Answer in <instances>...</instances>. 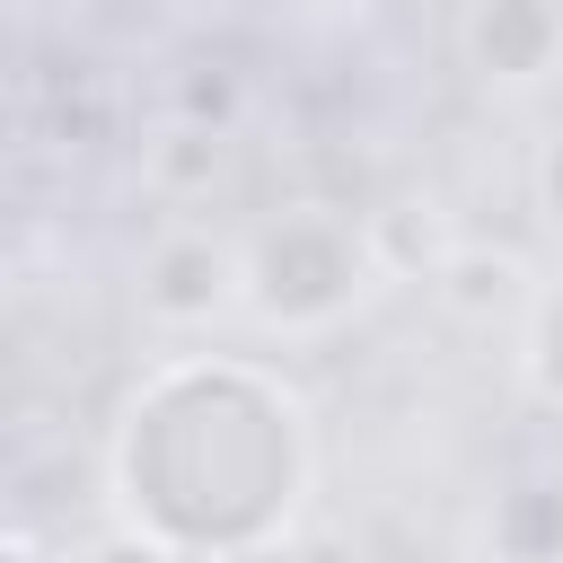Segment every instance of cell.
<instances>
[{
	"instance_id": "cell-4",
	"label": "cell",
	"mask_w": 563,
	"mask_h": 563,
	"mask_svg": "<svg viewBox=\"0 0 563 563\" xmlns=\"http://www.w3.org/2000/svg\"><path fill=\"white\" fill-rule=\"evenodd\" d=\"M466 62L493 88H528L563 62V9L554 0H475L466 9Z\"/></svg>"
},
{
	"instance_id": "cell-9",
	"label": "cell",
	"mask_w": 563,
	"mask_h": 563,
	"mask_svg": "<svg viewBox=\"0 0 563 563\" xmlns=\"http://www.w3.org/2000/svg\"><path fill=\"white\" fill-rule=\"evenodd\" d=\"M229 114H238V88H229L220 70H211V79H202V70H185V79H176V123L229 132Z\"/></svg>"
},
{
	"instance_id": "cell-2",
	"label": "cell",
	"mask_w": 563,
	"mask_h": 563,
	"mask_svg": "<svg viewBox=\"0 0 563 563\" xmlns=\"http://www.w3.org/2000/svg\"><path fill=\"white\" fill-rule=\"evenodd\" d=\"M378 282H387V264H378L369 220H352L334 202L264 211L238 238V308L264 334H290V343L299 334H334Z\"/></svg>"
},
{
	"instance_id": "cell-11",
	"label": "cell",
	"mask_w": 563,
	"mask_h": 563,
	"mask_svg": "<svg viewBox=\"0 0 563 563\" xmlns=\"http://www.w3.org/2000/svg\"><path fill=\"white\" fill-rule=\"evenodd\" d=\"M528 185H537V220H545V238L563 246V123L545 132V150H537V176H528Z\"/></svg>"
},
{
	"instance_id": "cell-6",
	"label": "cell",
	"mask_w": 563,
	"mask_h": 563,
	"mask_svg": "<svg viewBox=\"0 0 563 563\" xmlns=\"http://www.w3.org/2000/svg\"><path fill=\"white\" fill-rule=\"evenodd\" d=\"M431 282H440V299L466 308V317H484V308H528V299H537L528 264H519V255H493V246H449V255L431 264Z\"/></svg>"
},
{
	"instance_id": "cell-8",
	"label": "cell",
	"mask_w": 563,
	"mask_h": 563,
	"mask_svg": "<svg viewBox=\"0 0 563 563\" xmlns=\"http://www.w3.org/2000/svg\"><path fill=\"white\" fill-rule=\"evenodd\" d=\"M229 167V132H202V123H167V141H150V185L167 202H202Z\"/></svg>"
},
{
	"instance_id": "cell-1",
	"label": "cell",
	"mask_w": 563,
	"mask_h": 563,
	"mask_svg": "<svg viewBox=\"0 0 563 563\" xmlns=\"http://www.w3.org/2000/svg\"><path fill=\"white\" fill-rule=\"evenodd\" d=\"M317 484L308 396L255 352H176L106 431V510L185 563H264Z\"/></svg>"
},
{
	"instance_id": "cell-12",
	"label": "cell",
	"mask_w": 563,
	"mask_h": 563,
	"mask_svg": "<svg viewBox=\"0 0 563 563\" xmlns=\"http://www.w3.org/2000/svg\"><path fill=\"white\" fill-rule=\"evenodd\" d=\"M0 563H70V545H44L35 528H9L0 537Z\"/></svg>"
},
{
	"instance_id": "cell-3",
	"label": "cell",
	"mask_w": 563,
	"mask_h": 563,
	"mask_svg": "<svg viewBox=\"0 0 563 563\" xmlns=\"http://www.w3.org/2000/svg\"><path fill=\"white\" fill-rule=\"evenodd\" d=\"M141 317L167 325V334H202L238 308V238H220L211 220H167L150 246H141Z\"/></svg>"
},
{
	"instance_id": "cell-5",
	"label": "cell",
	"mask_w": 563,
	"mask_h": 563,
	"mask_svg": "<svg viewBox=\"0 0 563 563\" xmlns=\"http://www.w3.org/2000/svg\"><path fill=\"white\" fill-rule=\"evenodd\" d=\"M493 563H563V475H519L493 493L484 519Z\"/></svg>"
},
{
	"instance_id": "cell-7",
	"label": "cell",
	"mask_w": 563,
	"mask_h": 563,
	"mask_svg": "<svg viewBox=\"0 0 563 563\" xmlns=\"http://www.w3.org/2000/svg\"><path fill=\"white\" fill-rule=\"evenodd\" d=\"M519 387L545 413H563V273L537 282V299L519 308Z\"/></svg>"
},
{
	"instance_id": "cell-10",
	"label": "cell",
	"mask_w": 563,
	"mask_h": 563,
	"mask_svg": "<svg viewBox=\"0 0 563 563\" xmlns=\"http://www.w3.org/2000/svg\"><path fill=\"white\" fill-rule=\"evenodd\" d=\"M70 563H185V554H167L158 537H141V528H123V519H106L88 545H70Z\"/></svg>"
}]
</instances>
